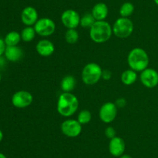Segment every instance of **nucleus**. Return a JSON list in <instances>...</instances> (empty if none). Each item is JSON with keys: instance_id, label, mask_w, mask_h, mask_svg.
Masks as SVG:
<instances>
[{"instance_id": "obj_1", "label": "nucleus", "mask_w": 158, "mask_h": 158, "mask_svg": "<svg viewBox=\"0 0 158 158\" xmlns=\"http://www.w3.org/2000/svg\"><path fill=\"white\" fill-rule=\"evenodd\" d=\"M80 102L77 96L72 92H63L57 101V112L63 117H69L78 110Z\"/></svg>"}, {"instance_id": "obj_2", "label": "nucleus", "mask_w": 158, "mask_h": 158, "mask_svg": "<svg viewBox=\"0 0 158 158\" xmlns=\"http://www.w3.org/2000/svg\"><path fill=\"white\" fill-rule=\"evenodd\" d=\"M149 56L145 50L135 47L131 50L127 56V63L130 68L136 72H141L148 68Z\"/></svg>"}, {"instance_id": "obj_3", "label": "nucleus", "mask_w": 158, "mask_h": 158, "mask_svg": "<svg viewBox=\"0 0 158 158\" xmlns=\"http://www.w3.org/2000/svg\"><path fill=\"white\" fill-rule=\"evenodd\" d=\"M113 34V28L105 20L96 21L89 28V37L96 43H103L110 39Z\"/></svg>"}, {"instance_id": "obj_4", "label": "nucleus", "mask_w": 158, "mask_h": 158, "mask_svg": "<svg viewBox=\"0 0 158 158\" xmlns=\"http://www.w3.org/2000/svg\"><path fill=\"white\" fill-rule=\"evenodd\" d=\"M102 73L101 67L98 64L91 62L85 65L82 70V81L86 85H94L102 78Z\"/></svg>"}, {"instance_id": "obj_5", "label": "nucleus", "mask_w": 158, "mask_h": 158, "mask_svg": "<svg viewBox=\"0 0 158 158\" xmlns=\"http://www.w3.org/2000/svg\"><path fill=\"white\" fill-rule=\"evenodd\" d=\"M113 28V33L120 39H126L129 37L134 32V26L132 20L129 18L120 17L114 22Z\"/></svg>"}, {"instance_id": "obj_6", "label": "nucleus", "mask_w": 158, "mask_h": 158, "mask_svg": "<svg viewBox=\"0 0 158 158\" xmlns=\"http://www.w3.org/2000/svg\"><path fill=\"white\" fill-rule=\"evenodd\" d=\"M36 34L43 37H47L52 35L56 31V23L51 19L47 17L39 19L33 26Z\"/></svg>"}, {"instance_id": "obj_7", "label": "nucleus", "mask_w": 158, "mask_h": 158, "mask_svg": "<svg viewBox=\"0 0 158 158\" xmlns=\"http://www.w3.org/2000/svg\"><path fill=\"white\" fill-rule=\"evenodd\" d=\"M61 131L66 136L69 138L77 137L82 132V125L77 119H68L61 124Z\"/></svg>"}, {"instance_id": "obj_8", "label": "nucleus", "mask_w": 158, "mask_h": 158, "mask_svg": "<svg viewBox=\"0 0 158 158\" xmlns=\"http://www.w3.org/2000/svg\"><path fill=\"white\" fill-rule=\"evenodd\" d=\"M12 104L17 108H25L29 107L33 101V96L29 91L21 90L15 92L12 95Z\"/></svg>"}, {"instance_id": "obj_9", "label": "nucleus", "mask_w": 158, "mask_h": 158, "mask_svg": "<svg viewBox=\"0 0 158 158\" xmlns=\"http://www.w3.org/2000/svg\"><path fill=\"white\" fill-rule=\"evenodd\" d=\"M117 115V107L114 102H108L103 104L99 111L100 120L104 123H110L116 119Z\"/></svg>"}, {"instance_id": "obj_10", "label": "nucleus", "mask_w": 158, "mask_h": 158, "mask_svg": "<svg viewBox=\"0 0 158 158\" xmlns=\"http://www.w3.org/2000/svg\"><path fill=\"white\" fill-rule=\"evenodd\" d=\"M80 14L74 9H66L62 13L61 22L67 29H77L80 26Z\"/></svg>"}, {"instance_id": "obj_11", "label": "nucleus", "mask_w": 158, "mask_h": 158, "mask_svg": "<svg viewBox=\"0 0 158 158\" xmlns=\"http://www.w3.org/2000/svg\"><path fill=\"white\" fill-rule=\"evenodd\" d=\"M140 79L143 85L148 88H154L158 85V72L153 68H146L141 71Z\"/></svg>"}, {"instance_id": "obj_12", "label": "nucleus", "mask_w": 158, "mask_h": 158, "mask_svg": "<svg viewBox=\"0 0 158 158\" xmlns=\"http://www.w3.org/2000/svg\"><path fill=\"white\" fill-rule=\"evenodd\" d=\"M39 20L38 12L32 6H26L21 12V21L26 26H32Z\"/></svg>"}, {"instance_id": "obj_13", "label": "nucleus", "mask_w": 158, "mask_h": 158, "mask_svg": "<svg viewBox=\"0 0 158 158\" xmlns=\"http://www.w3.org/2000/svg\"><path fill=\"white\" fill-rule=\"evenodd\" d=\"M126 144L124 140L120 136H115L110 139L109 143V152L112 156L115 157H120L124 153Z\"/></svg>"}, {"instance_id": "obj_14", "label": "nucleus", "mask_w": 158, "mask_h": 158, "mask_svg": "<svg viewBox=\"0 0 158 158\" xmlns=\"http://www.w3.org/2000/svg\"><path fill=\"white\" fill-rule=\"evenodd\" d=\"M35 50L40 56L47 57L53 54L55 51V46H54L53 43L49 40L43 39L36 43Z\"/></svg>"}, {"instance_id": "obj_15", "label": "nucleus", "mask_w": 158, "mask_h": 158, "mask_svg": "<svg viewBox=\"0 0 158 158\" xmlns=\"http://www.w3.org/2000/svg\"><path fill=\"white\" fill-rule=\"evenodd\" d=\"M5 57L10 62H18L23 57L24 53L21 47L18 46H7L4 54Z\"/></svg>"}, {"instance_id": "obj_16", "label": "nucleus", "mask_w": 158, "mask_h": 158, "mask_svg": "<svg viewBox=\"0 0 158 158\" xmlns=\"http://www.w3.org/2000/svg\"><path fill=\"white\" fill-rule=\"evenodd\" d=\"M109 9L107 6L103 2H98L93 7L91 14L96 21H102L105 20L108 15Z\"/></svg>"}, {"instance_id": "obj_17", "label": "nucleus", "mask_w": 158, "mask_h": 158, "mask_svg": "<svg viewBox=\"0 0 158 158\" xmlns=\"http://www.w3.org/2000/svg\"><path fill=\"white\" fill-rule=\"evenodd\" d=\"M77 85V80L72 75H66L62 79L60 88L63 92H71Z\"/></svg>"}, {"instance_id": "obj_18", "label": "nucleus", "mask_w": 158, "mask_h": 158, "mask_svg": "<svg viewBox=\"0 0 158 158\" xmlns=\"http://www.w3.org/2000/svg\"><path fill=\"white\" fill-rule=\"evenodd\" d=\"M121 81L125 85H131L136 82L137 79V74L132 69H128L123 71L121 74Z\"/></svg>"}, {"instance_id": "obj_19", "label": "nucleus", "mask_w": 158, "mask_h": 158, "mask_svg": "<svg viewBox=\"0 0 158 158\" xmlns=\"http://www.w3.org/2000/svg\"><path fill=\"white\" fill-rule=\"evenodd\" d=\"M21 40V34L17 31H11V32L8 33L4 38L7 46H18Z\"/></svg>"}, {"instance_id": "obj_20", "label": "nucleus", "mask_w": 158, "mask_h": 158, "mask_svg": "<svg viewBox=\"0 0 158 158\" xmlns=\"http://www.w3.org/2000/svg\"><path fill=\"white\" fill-rule=\"evenodd\" d=\"M20 34H21L22 40L28 43V42H31L34 40L36 32L33 26H26L22 30Z\"/></svg>"}, {"instance_id": "obj_21", "label": "nucleus", "mask_w": 158, "mask_h": 158, "mask_svg": "<svg viewBox=\"0 0 158 158\" xmlns=\"http://www.w3.org/2000/svg\"><path fill=\"white\" fill-rule=\"evenodd\" d=\"M80 39L78 31L76 29H68L65 33V40L69 44H75Z\"/></svg>"}, {"instance_id": "obj_22", "label": "nucleus", "mask_w": 158, "mask_h": 158, "mask_svg": "<svg viewBox=\"0 0 158 158\" xmlns=\"http://www.w3.org/2000/svg\"><path fill=\"white\" fill-rule=\"evenodd\" d=\"M134 12V6L130 2H126L120 8V15L121 17L129 18Z\"/></svg>"}, {"instance_id": "obj_23", "label": "nucleus", "mask_w": 158, "mask_h": 158, "mask_svg": "<svg viewBox=\"0 0 158 158\" xmlns=\"http://www.w3.org/2000/svg\"><path fill=\"white\" fill-rule=\"evenodd\" d=\"M92 119V113L87 109H83L80 112L77 116V120L81 125L88 124Z\"/></svg>"}, {"instance_id": "obj_24", "label": "nucleus", "mask_w": 158, "mask_h": 158, "mask_svg": "<svg viewBox=\"0 0 158 158\" xmlns=\"http://www.w3.org/2000/svg\"><path fill=\"white\" fill-rule=\"evenodd\" d=\"M96 22V20L91 13L84 14L83 16L80 18V25L83 28H90Z\"/></svg>"}, {"instance_id": "obj_25", "label": "nucleus", "mask_w": 158, "mask_h": 158, "mask_svg": "<svg viewBox=\"0 0 158 158\" xmlns=\"http://www.w3.org/2000/svg\"><path fill=\"white\" fill-rule=\"evenodd\" d=\"M105 135H106V136L108 139H113V138L115 137V136H116V135H117V132H116L115 129H114V127L108 126L107 128L105 129Z\"/></svg>"}, {"instance_id": "obj_26", "label": "nucleus", "mask_w": 158, "mask_h": 158, "mask_svg": "<svg viewBox=\"0 0 158 158\" xmlns=\"http://www.w3.org/2000/svg\"><path fill=\"white\" fill-rule=\"evenodd\" d=\"M115 105H117V108H123L127 105V100L123 98H119L116 100Z\"/></svg>"}, {"instance_id": "obj_27", "label": "nucleus", "mask_w": 158, "mask_h": 158, "mask_svg": "<svg viewBox=\"0 0 158 158\" xmlns=\"http://www.w3.org/2000/svg\"><path fill=\"white\" fill-rule=\"evenodd\" d=\"M6 47H7V46H6L4 39L0 38V57H2L5 54Z\"/></svg>"}, {"instance_id": "obj_28", "label": "nucleus", "mask_w": 158, "mask_h": 158, "mask_svg": "<svg viewBox=\"0 0 158 158\" xmlns=\"http://www.w3.org/2000/svg\"><path fill=\"white\" fill-rule=\"evenodd\" d=\"M112 77V73L109 70H103V73H102V78L104 80L108 81Z\"/></svg>"}, {"instance_id": "obj_29", "label": "nucleus", "mask_w": 158, "mask_h": 158, "mask_svg": "<svg viewBox=\"0 0 158 158\" xmlns=\"http://www.w3.org/2000/svg\"><path fill=\"white\" fill-rule=\"evenodd\" d=\"M120 158H132V156L128 154H123L122 156H120Z\"/></svg>"}, {"instance_id": "obj_30", "label": "nucleus", "mask_w": 158, "mask_h": 158, "mask_svg": "<svg viewBox=\"0 0 158 158\" xmlns=\"http://www.w3.org/2000/svg\"><path fill=\"white\" fill-rule=\"evenodd\" d=\"M2 139H3V133H2V131L0 129V143L2 142Z\"/></svg>"}, {"instance_id": "obj_31", "label": "nucleus", "mask_w": 158, "mask_h": 158, "mask_svg": "<svg viewBox=\"0 0 158 158\" xmlns=\"http://www.w3.org/2000/svg\"><path fill=\"white\" fill-rule=\"evenodd\" d=\"M0 158H7V157H6V156L4 154V153L0 152Z\"/></svg>"}, {"instance_id": "obj_32", "label": "nucleus", "mask_w": 158, "mask_h": 158, "mask_svg": "<svg viewBox=\"0 0 158 158\" xmlns=\"http://www.w3.org/2000/svg\"><path fill=\"white\" fill-rule=\"evenodd\" d=\"M154 2H155V4L157 5V6H158V0H154Z\"/></svg>"}, {"instance_id": "obj_33", "label": "nucleus", "mask_w": 158, "mask_h": 158, "mask_svg": "<svg viewBox=\"0 0 158 158\" xmlns=\"http://www.w3.org/2000/svg\"><path fill=\"white\" fill-rule=\"evenodd\" d=\"M1 80H2V74L1 73H0V81H1Z\"/></svg>"}]
</instances>
